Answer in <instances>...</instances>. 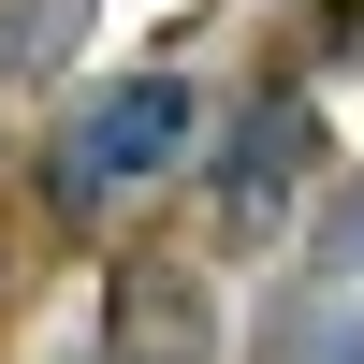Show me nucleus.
<instances>
[{
  "instance_id": "nucleus-2",
  "label": "nucleus",
  "mask_w": 364,
  "mask_h": 364,
  "mask_svg": "<svg viewBox=\"0 0 364 364\" xmlns=\"http://www.w3.org/2000/svg\"><path fill=\"white\" fill-rule=\"evenodd\" d=\"M321 161H336V146H321V102H306V87H262V102L219 132L204 190H219V219H233V233H277L291 204H306V175H321Z\"/></svg>"
},
{
  "instance_id": "nucleus-1",
  "label": "nucleus",
  "mask_w": 364,
  "mask_h": 364,
  "mask_svg": "<svg viewBox=\"0 0 364 364\" xmlns=\"http://www.w3.org/2000/svg\"><path fill=\"white\" fill-rule=\"evenodd\" d=\"M190 146H204V102H190V73H102L73 117H58V146H44V190L73 204V219H102L117 190L175 175Z\"/></svg>"
},
{
  "instance_id": "nucleus-4",
  "label": "nucleus",
  "mask_w": 364,
  "mask_h": 364,
  "mask_svg": "<svg viewBox=\"0 0 364 364\" xmlns=\"http://www.w3.org/2000/svg\"><path fill=\"white\" fill-rule=\"evenodd\" d=\"M87 44V0H0V87L15 73H58Z\"/></svg>"
},
{
  "instance_id": "nucleus-3",
  "label": "nucleus",
  "mask_w": 364,
  "mask_h": 364,
  "mask_svg": "<svg viewBox=\"0 0 364 364\" xmlns=\"http://www.w3.org/2000/svg\"><path fill=\"white\" fill-rule=\"evenodd\" d=\"M102 364H219V306L190 262H117L102 291Z\"/></svg>"
},
{
  "instance_id": "nucleus-5",
  "label": "nucleus",
  "mask_w": 364,
  "mask_h": 364,
  "mask_svg": "<svg viewBox=\"0 0 364 364\" xmlns=\"http://www.w3.org/2000/svg\"><path fill=\"white\" fill-rule=\"evenodd\" d=\"M321 262H336V277H350V262H364V190L336 204V219H321Z\"/></svg>"
}]
</instances>
